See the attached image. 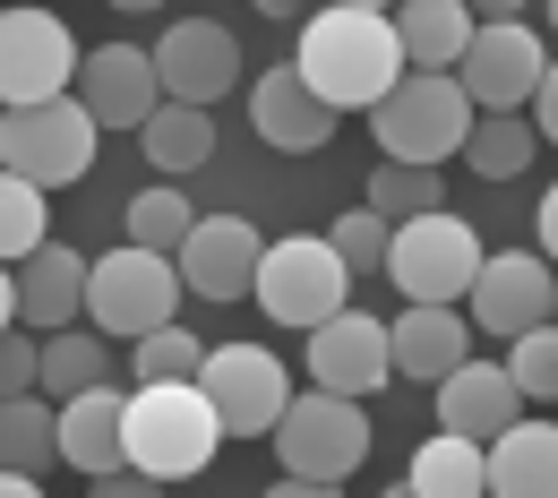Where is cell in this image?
Masks as SVG:
<instances>
[{"instance_id": "30bf717a", "label": "cell", "mask_w": 558, "mask_h": 498, "mask_svg": "<svg viewBox=\"0 0 558 498\" xmlns=\"http://www.w3.org/2000/svg\"><path fill=\"white\" fill-rule=\"evenodd\" d=\"M207 404L223 413V438H276V422L292 413V387H283V361L267 344H215L198 369Z\"/></svg>"}, {"instance_id": "d4e9b609", "label": "cell", "mask_w": 558, "mask_h": 498, "mask_svg": "<svg viewBox=\"0 0 558 498\" xmlns=\"http://www.w3.org/2000/svg\"><path fill=\"white\" fill-rule=\"evenodd\" d=\"M138 146H146L155 172H198V163L215 155V112L207 104H163V112L138 130Z\"/></svg>"}, {"instance_id": "9a60e30c", "label": "cell", "mask_w": 558, "mask_h": 498, "mask_svg": "<svg viewBox=\"0 0 558 498\" xmlns=\"http://www.w3.org/2000/svg\"><path fill=\"white\" fill-rule=\"evenodd\" d=\"M77 104L104 121V130H146L172 95H163V70L146 44H95L86 70H77Z\"/></svg>"}, {"instance_id": "d6986e66", "label": "cell", "mask_w": 558, "mask_h": 498, "mask_svg": "<svg viewBox=\"0 0 558 498\" xmlns=\"http://www.w3.org/2000/svg\"><path fill=\"white\" fill-rule=\"evenodd\" d=\"M250 121H258V138L283 146V155H318V146L336 138V121H344V112H336L310 77L292 70V61H276V70L250 86Z\"/></svg>"}, {"instance_id": "52a82bcc", "label": "cell", "mask_w": 558, "mask_h": 498, "mask_svg": "<svg viewBox=\"0 0 558 498\" xmlns=\"http://www.w3.org/2000/svg\"><path fill=\"white\" fill-rule=\"evenodd\" d=\"M276 456H283V473L344 490L352 473L369 464V413H361V396H327V387L292 396V413L276 422Z\"/></svg>"}, {"instance_id": "f546056e", "label": "cell", "mask_w": 558, "mask_h": 498, "mask_svg": "<svg viewBox=\"0 0 558 498\" xmlns=\"http://www.w3.org/2000/svg\"><path fill=\"white\" fill-rule=\"evenodd\" d=\"M198 232V207L172 190V181H146L138 198H130V241L138 250H163V258H181V241Z\"/></svg>"}, {"instance_id": "4fadbf2b", "label": "cell", "mask_w": 558, "mask_h": 498, "mask_svg": "<svg viewBox=\"0 0 558 498\" xmlns=\"http://www.w3.org/2000/svg\"><path fill=\"white\" fill-rule=\"evenodd\" d=\"M310 387H327V396H378V387H396V336H387V318L336 309L327 327H310Z\"/></svg>"}, {"instance_id": "d6a6232c", "label": "cell", "mask_w": 558, "mask_h": 498, "mask_svg": "<svg viewBox=\"0 0 558 498\" xmlns=\"http://www.w3.org/2000/svg\"><path fill=\"white\" fill-rule=\"evenodd\" d=\"M336 250H344V267L352 276H387V250H396V223L378 207H352V215H336V232H327Z\"/></svg>"}, {"instance_id": "74e56055", "label": "cell", "mask_w": 558, "mask_h": 498, "mask_svg": "<svg viewBox=\"0 0 558 498\" xmlns=\"http://www.w3.org/2000/svg\"><path fill=\"white\" fill-rule=\"evenodd\" d=\"M533 130L558 146V61H550V77H542V95H533Z\"/></svg>"}, {"instance_id": "bcb514c9", "label": "cell", "mask_w": 558, "mask_h": 498, "mask_svg": "<svg viewBox=\"0 0 558 498\" xmlns=\"http://www.w3.org/2000/svg\"><path fill=\"white\" fill-rule=\"evenodd\" d=\"M542 9H550V35H558V0H542Z\"/></svg>"}, {"instance_id": "ee69618b", "label": "cell", "mask_w": 558, "mask_h": 498, "mask_svg": "<svg viewBox=\"0 0 558 498\" xmlns=\"http://www.w3.org/2000/svg\"><path fill=\"white\" fill-rule=\"evenodd\" d=\"M378 498H421V490H413V482H387V490H378Z\"/></svg>"}, {"instance_id": "4316f807", "label": "cell", "mask_w": 558, "mask_h": 498, "mask_svg": "<svg viewBox=\"0 0 558 498\" xmlns=\"http://www.w3.org/2000/svg\"><path fill=\"white\" fill-rule=\"evenodd\" d=\"M0 456H9V473H44V464H61V404H44V396H9V404H0Z\"/></svg>"}, {"instance_id": "5bb4252c", "label": "cell", "mask_w": 558, "mask_h": 498, "mask_svg": "<svg viewBox=\"0 0 558 498\" xmlns=\"http://www.w3.org/2000/svg\"><path fill=\"white\" fill-rule=\"evenodd\" d=\"M86 284H95V258H86V250H61V241H44L35 258L9 267L0 309H9L17 327H35V336H61V327L86 318Z\"/></svg>"}, {"instance_id": "d590c367", "label": "cell", "mask_w": 558, "mask_h": 498, "mask_svg": "<svg viewBox=\"0 0 558 498\" xmlns=\"http://www.w3.org/2000/svg\"><path fill=\"white\" fill-rule=\"evenodd\" d=\"M95 498H163V482L155 473H138V464H121V473H104V482H86Z\"/></svg>"}, {"instance_id": "484cf974", "label": "cell", "mask_w": 558, "mask_h": 498, "mask_svg": "<svg viewBox=\"0 0 558 498\" xmlns=\"http://www.w3.org/2000/svg\"><path fill=\"white\" fill-rule=\"evenodd\" d=\"M95 387H112V353H104V327H61V336H44V396H95Z\"/></svg>"}, {"instance_id": "7bdbcfd3", "label": "cell", "mask_w": 558, "mask_h": 498, "mask_svg": "<svg viewBox=\"0 0 558 498\" xmlns=\"http://www.w3.org/2000/svg\"><path fill=\"white\" fill-rule=\"evenodd\" d=\"M344 9H387V17H396V9H404V0H344Z\"/></svg>"}, {"instance_id": "277c9868", "label": "cell", "mask_w": 558, "mask_h": 498, "mask_svg": "<svg viewBox=\"0 0 558 498\" xmlns=\"http://www.w3.org/2000/svg\"><path fill=\"white\" fill-rule=\"evenodd\" d=\"M276 327H327L336 309H352V267L327 232H292V241H267V267H258V292H250Z\"/></svg>"}, {"instance_id": "e0dca14e", "label": "cell", "mask_w": 558, "mask_h": 498, "mask_svg": "<svg viewBox=\"0 0 558 498\" xmlns=\"http://www.w3.org/2000/svg\"><path fill=\"white\" fill-rule=\"evenodd\" d=\"M155 70L172 104H215L232 77H241V35L215 26V17H172L163 44H155Z\"/></svg>"}, {"instance_id": "8d00e7d4", "label": "cell", "mask_w": 558, "mask_h": 498, "mask_svg": "<svg viewBox=\"0 0 558 498\" xmlns=\"http://www.w3.org/2000/svg\"><path fill=\"white\" fill-rule=\"evenodd\" d=\"M533 250H542V258L558 267V181L542 190V207H533Z\"/></svg>"}, {"instance_id": "ab89813d", "label": "cell", "mask_w": 558, "mask_h": 498, "mask_svg": "<svg viewBox=\"0 0 558 498\" xmlns=\"http://www.w3.org/2000/svg\"><path fill=\"white\" fill-rule=\"evenodd\" d=\"M524 9H533V0H473V17H482V26H507V17H524Z\"/></svg>"}, {"instance_id": "8fae6325", "label": "cell", "mask_w": 558, "mask_h": 498, "mask_svg": "<svg viewBox=\"0 0 558 498\" xmlns=\"http://www.w3.org/2000/svg\"><path fill=\"white\" fill-rule=\"evenodd\" d=\"M464 318L498 344H515L533 327H558V267L542 250H498L482 267V284H473V301H464Z\"/></svg>"}, {"instance_id": "4dcf8cb0", "label": "cell", "mask_w": 558, "mask_h": 498, "mask_svg": "<svg viewBox=\"0 0 558 498\" xmlns=\"http://www.w3.org/2000/svg\"><path fill=\"white\" fill-rule=\"evenodd\" d=\"M44 198H52L44 181H17V172L0 181V250H9V267H17V258H35V250L52 241V215H44Z\"/></svg>"}, {"instance_id": "5b68a950", "label": "cell", "mask_w": 558, "mask_h": 498, "mask_svg": "<svg viewBox=\"0 0 558 498\" xmlns=\"http://www.w3.org/2000/svg\"><path fill=\"white\" fill-rule=\"evenodd\" d=\"M489 250L482 232L464 223V215H413V223H396V250H387V276H396V292L404 301H473V284H482Z\"/></svg>"}, {"instance_id": "836d02e7", "label": "cell", "mask_w": 558, "mask_h": 498, "mask_svg": "<svg viewBox=\"0 0 558 498\" xmlns=\"http://www.w3.org/2000/svg\"><path fill=\"white\" fill-rule=\"evenodd\" d=\"M507 378L524 387V404H558V327H533L507 344Z\"/></svg>"}, {"instance_id": "44dd1931", "label": "cell", "mask_w": 558, "mask_h": 498, "mask_svg": "<svg viewBox=\"0 0 558 498\" xmlns=\"http://www.w3.org/2000/svg\"><path fill=\"white\" fill-rule=\"evenodd\" d=\"M61 464L104 482L130 464V396L121 387H95V396H70L61 404Z\"/></svg>"}, {"instance_id": "603a6c76", "label": "cell", "mask_w": 558, "mask_h": 498, "mask_svg": "<svg viewBox=\"0 0 558 498\" xmlns=\"http://www.w3.org/2000/svg\"><path fill=\"white\" fill-rule=\"evenodd\" d=\"M489 498H558V422H524L489 447Z\"/></svg>"}, {"instance_id": "e575fe53", "label": "cell", "mask_w": 558, "mask_h": 498, "mask_svg": "<svg viewBox=\"0 0 558 498\" xmlns=\"http://www.w3.org/2000/svg\"><path fill=\"white\" fill-rule=\"evenodd\" d=\"M0 387H9V396H35V387H44V344L17 336V327H9V344H0Z\"/></svg>"}, {"instance_id": "2e32d148", "label": "cell", "mask_w": 558, "mask_h": 498, "mask_svg": "<svg viewBox=\"0 0 558 498\" xmlns=\"http://www.w3.org/2000/svg\"><path fill=\"white\" fill-rule=\"evenodd\" d=\"M258 267H267V241L250 215H198V232L181 241V284L198 301H241L258 292Z\"/></svg>"}, {"instance_id": "f1b7e54d", "label": "cell", "mask_w": 558, "mask_h": 498, "mask_svg": "<svg viewBox=\"0 0 558 498\" xmlns=\"http://www.w3.org/2000/svg\"><path fill=\"white\" fill-rule=\"evenodd\" d=\"M369 207L387 215V223H413V215L447 207V181H438V163H396V155H378V172H369Z\"/></svg>"}, {"instance_id": "8992f818", "label": "cell", "mask_w": 558, "mask_h": 498, "mask_svg": "<svg viewBox=\"0 0 558 498\" xmlns=\"http://www.w3.org/2000/svg\"><path fill=\"white\" fill-rule=\"evenodd\" d=\"M181 258H163V250H104L95 258V284H86V318L104 327V336H155V327H172L181 318Z\"/></svg>"}, {"instance_id": "7dc6e473", "label": "cell", "mask_w": 558, "mask_h": 498, "mask_svg": "<svg viewBox=\"0 0 558 498\" xmlns=\"http://www.w3.org/2000/svg\"><path fill=\"white\" fill-rule=\"evenodd\" d=\"M86 498H95V490H86Z\"/></svg>"}, {"instance_id": "f35d334b", "label": "cell", "mask_w": 558, "mask_h": 498, "mask_svg": "<svg viewBox=\"0 0 558 498\" xmlns=\"http://www.w3.org/2000/svg\"><path fill=\"white\" fill-rule=\"evenodd\" d=\"M267 498H336V482H301V473H283V482H267Z\"/></svg>"}, {"instance_id": "ffe728a7", "label": "cell", "mask_w": 558, "mask_h": 498, "mask_svg": "<svg viewBox=\"0 0 558 498\" xmlns=\"http://www.w3.org/2000/svg\"><path fill=\"white\" fill-rule=\"evenodd\" d=\"M515 422H524V387L507 378V361H464V369L438 387V429H456V438L498 447Z\"/></svg>"}, {"instance_id": "f6af8a7d", "label": "cell", "mask_w": 558, "mask_h": 498, "mask_svg": "<svg viewBox=\"0 0 558 498\" xmlns=\"http://www.w3.org/2000/svg\"><path fill=\"white\" fill-rule=\"evenodd\" d=\"M112 9H130V17H138V9H163V0H112Z\"/></svg>"}, {"instance_id": "ac0fdd59", "label": "cell", "mask_w": 558, "mask_h": 498, "mask_svg": "<svg viewBox=\"0 0 558 498\" xmlns=\"http://www.w3.org/2000/svg\"><path fill=\"white\" fill-rule=\"evenodd\" d=\"M396 336V378L404 387H447L473 361V318L456 301H404V318H387Z\"/></svg>"}, {"instance_id": "7402d4cb", "label": "cell", "mask_w": 558, "mask_h": 498, "mask_svg": "<svg viewBox=\"0 0 558 498\" xmlns=\"http://www.w3.org/2000/svg\"><path fill=\"white\" fill-rule=\"evenodd\" d=\"M396 35H404V61L413 70H464L482 17H473V0H404L396 9Z\"/></svg>"}, {"instance_id": "83f0119b", "label": "cell", "mask_w": 558, "mask_h": 498, "mask_svg": "<svg viewBox=\"0 0 558 498\" xmlns=\"http://www.w3.org/2000/svg\"><path fill=\"white\" fill-rule=\"evenodd\" d=\"M533 146H542V130H533L524 112H482L473 138H464V163H473L482 181H515V172L533 163Z\"/></svg>"}, {"instance_id": "3957f363", "label": "cell", "mask_w": 558, "mask_h": 498, "mask_svg": "<svg viewBox=\"0 0 558 498\" xmlns=\"http://www.w3.org/2000/svg\"><path fill=\"white\" fill-rule=\"evenodd\" d=\"M473 121H482V104L464 95L456 70H413L378 112H369L378 155H396V163H447V155H464Z\"/></svg>"}, {"instance_id": "60d3db41", "label": "cell", "mask_w": 558, "mask_h": 498, "mask_svg": "<svg viewBox=\"0 0 558 498\" xmlns=\"http://www.w3.org/2000/svg\"><path fill=\"white\" fill-rule=\"evenodd\" d=\"M0 498H44V490H35V473H0Z\"/></svg>"}, {"instance_id": "ba28073f", "label": "cell", "mask_w": 558, "mask_h": 498, "mask_svg": "<svg viewBox=\"0 0 558 498\" xmlns=\"http://www.w3.org/2000/svg\"><path fill=\"white\" fill-rule=\"evenodd\" d=\"M95 146H104V121H95L77 95L0 121V155H9V172H17V181H44V190L86 181V172H95Z\"/></svg>"}, {"instance_id": "7a4b0ae2", "label": "cell", "mask_w": 558, "mask_h": 498, "mask_svg": "<svg viewBox=\"0 0 558 498\" xmlns=\"http://www.w3.org/2000/svg\"><path fill=\"white\" fill-rule=\"evenodd\" d=\"M215 447H223V413L207 404L198 378H172V387H138L130 396V464L155 482H190L207 473Z\"/></svg>"}, {"instance_id": "1f68e13d", "label": "cell", "mask_w": 558, "mask_h": 498, "mask_svg": "<svg viewBox=\"0 0 558 498\" xmlns=\"http://www.w3.org/2000/svg\"><path fill=\"white\" fill-rule=\"evenodd\" d=\"M215 344H198L181 318L172 327H155V336H138V353H130V369H138V387H172V378H198L207 369Z\"/></svg>"}, {"instance_id": "9c48e42d", "label": "cell", "mask_w": 558, "mask_h": 498, "mask_svg": "<svg viewBox=\"0 0 558 498\" xmlns=\"http://www.w3.org/2000/svg\"><path fill=\"white\" fill-rule=\"evenodd\" d=\"M77 35L52 17V9H9L0 17V95L9 112H35V104H61L77 95Z\"/></svg>"}, {"instance_id": "7c38bea8", "label": "cell", "mask_w": 558, "mask_h": 498, "mask_svg": "<svg viewBox=\"0 0 558 498\" xmlns=\"http://www.w3.org/2000/svg\"><path fill=\"white\" fill-rule=\"evenodd\" d=\"M456 77H464V95H473L482 112H533V95H542V77H550V44H542L524 17L482 26Z\"/></svg>"}, {"instance_id": "b9f144b4", "label": "cell", "mask_w": 558, "mask_h": 498, "mask_svg": "<svg viewBox=\"0 0 558 498\" xmlns=\"http://www.w3.org/2000/svg\"><path fill=\"white\" fill-rule=\"evenodd\" d=\"M258 17H301V0H258Z\"/></svg>"}, {"instance_id": "cb8c5ba5", "label": "cell", "mask_w": 558, "mask_h": 498, "mask_svg": "<svg viewBox=\"0 0 558 498\" xmlns=\"http://www.w3.org/2000/svg\"><path fill=\"white\" fill-rule=\"evenodd\" d=\"M404 482H413L421 498H489V447L438 429V438L413 447V473H404Z\"/></svg>"}, {"instance_id": "6da1fadb", "label": "cell", "mask_w": 558, "mask_h": 498, "mask_svg": "<svg viewBox=\"0 0 558 498\" xmlns=\"http://www.w3.org/2000/svg\"><path fill=\"white\" fill-rule=\"evenodd\" d=\"M292 70L310 77L336 112H378V104L413 77V61H404V35H396L387 9H344V0H327L318 17H301Z\"/></svg>"}]
</instances>
